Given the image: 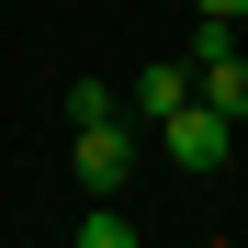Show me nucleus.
I'll list each match as a JSON object with an SVG mask.
<instances>
[{"label": "nucleus", "mask_w": 248, "mask_h": 248, "mask_svg": "<svg viewBox=\"0 0 248 248\" xmlns=\"http://www.w3.org/2000/svg\"><path fill=\"white\" fill-rule=\"evenodd\" d=\"M158 147H170V170H181V181H215V170H226V158H237V124H226L215 102H203V91H192V102L170 113V124H158Z\"/></svg>", "instance_id": "nucleus-1"}, {"label": "nucleus", "mask_w": 248, "mask_h": 248, "mask_svg": "<svg viewBox=\"0 0 248 248\" xmlns=\"http://www.w3.org/2000/svg\"><path fill=\"white\" fill-rule=\"evenodd\" d=\"M192 12H203V23H248V0H192Z\"/></svg>", "instance_id": "nucleus-7"}, {"label": "nucleus", "mask_w": 248, "mask_h": 248, "mask_svg": "<svg viewBox=\"0 0 248 248\" xmlns=\"http://www.w3.org/2000/svg\"><path fill=\"white\" fill-rule=\"evenodd\" d=\"M102 113H124V91H113V79H79V91H68V124H102Z\"/></svg>", "instance_id": "nucleus-6"}, {"label": "nucleus", "mask_w": 248, "mask_h": 248, "mask_svg": "<svg viewBox=\"0 0 248 248\" xmlns=\"http://www.w3.org/2000/svg\"><path fill=\"white\" fill-rule=\"evenodd\" d=\"M147 226L136 215H113V192H91V215H79V248H136Z\"/></svg>", "instance_id": "nucleus-5"}, {"label": "nucleus", "mask_w": 248, "mask_h": 248, "mask_svg": "<svg viewBox=\"0 0 248 248\" xmlns=\"http://www.w3.org/2000/svg\"><path fill=\"white\" fill-rule=\"evenodd\" d=\"M68 170H79V192H124V181H136V136H124V113L79 124V136H68Z\"/></svg>", "instance_id": "nucleus-2"}, {"label": "nucleus", "mask_w": 248, "mask_h": 248, "mask_svg": "<svg viewBox=\"0 0 248 248\" xmlns=\"http://www.w3.org/2000/svg\"><path fill=\"white\" fill-rule=\"evenodd\" d=\"M192 91L215 102L226 124H248V46H226V57H203V68H192Z\"/></svg>", "instance_id": "nucleus-4"}, {"label": "nucleus", "mask_w": 248, "mask_h": 248, "mask_svg": "<svg viewBox=\"0 0 248 248\" xmlns=\"http://www.w3.org/2000/svg\"><path fill=\"white\" fill-rule=\"evenodd\" d=\"M181 102H192V57H158V68L124 79V113H136V124H170Z\"/></svg>", "instance_id": "nucleus-3"}]
</instances>
